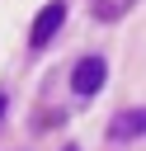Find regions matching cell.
I'll return each mask as SVG.
<instances>
[{
	"label": "cell",
	"instance_id": "1",
	"mask_svg": "<svg viewBox=\"0 0 146 151\" xmlns=\"http://www.w3.org/2000/svg\"><path fill=\"white\" fill-rule=\"evenodd\" d=\"M61 24H66V0H47V5L38 9L33 28H28V47H33V52H42V47L61 33Z\"/></svg>",
	"mask_w": 146,
	"mask_h": 151
},
{
	"label": "cell",
	"instance_id": "2",
	"mask_svg": "<svg viewBox=\"0 0 146 151\" xmlns=\"http://www.w3.org/2000/svg\"><path fill=\"white\" fill-rule=\"evenodd\" d=\"M104 80H108V61H104V57H80L75 71H71V90H75V99H94V94L104 90Z\"/></svg>",
	"mask_w": 146,
	"mask_h": 151
},
{
	"label": "cell",
	"instance_id": "3",
	"mask_svg": "<svg viewBox=\"0 0 146 151\" xmlns=\"http://www.w3.org/2000/svg\"><path fill=\"white\" fill-rule=\"evenodd\" d=\"M146 137V109H127L108 123V142H137Z\"/></svg>",
	"mask_w": 146,
	"mask_h": 151
},
{
	"label": "cell",
	"instance_id": "4",
	"mask_svg": "<svg viewBox=\"0 0 146 151\" xmlns=\"http://www.w3.org/2000/svg\"><path fill=\"white\" fill-rule=\"evenodd\" d=\"M5 109H9V99H5V94H0V118H5Z\"/></svg>",
	"mask_w": 146,
	"mask_h": 151
},
{
	"label": "cell",
	"instance_id": "5",
	"mask_svg": "<svg viewBox=\"0 0 146 151\" xmlns=\"http://www.w3.org/2000/svg\"><path fill=\"white\" fill-rule=\"evenodd\" d=\"M61 151H80V146H61Z\"/></svg>",
	"mask_w": 146,
	"mask_h": 151
}]
</instances>
